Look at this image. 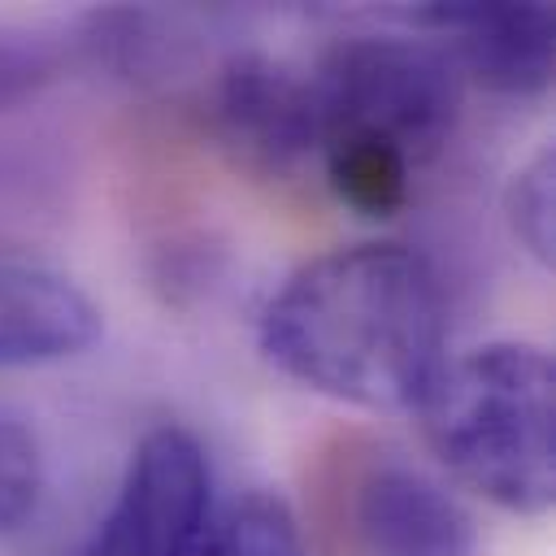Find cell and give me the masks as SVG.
Returning a JSON list of instances; mask_svg holds the SVG:
<instances>
[{"label": "cell", "instance_id": "6da1fadb", "mask_svg": "<svg viewBox=\"0 0 556 556\" xmlns=\"http://www.w3.org/2000/svg\"><path fill=\"white\" fill-rule=\"evenodd\" d=\"M261 352L356 408H417L443 369V291L426 256L356 243L295 269L261 317Z\"/></svg>", "mask_w": 556, "mask_h": 556}, {"label": "cell", "instance_id": "7a4b0ae2", "mask_svg": "<svg viewBox=\"0 0 556 556\" xmlns=\"http://www.w3.org/2000/svg\"><path fill=\"white\" fill-rule=\"evenodd\" d=\"M313 83L317 161L361 217H395L421 165L460 122V74L439 43L408 35H348L326 48Z\"/></svg>", "mask_w": 556, "mask_h": 556}, {"label": "cell", "instance_id": "3957f363", "mask_svg": "<svg viewBox=\"0 0 556 556\" xmlns=\"http://www.w3.org/2000/svg\"><path fill=\"white\" fill-rule=\"evenodd\" d=\"M430 452L491 504L539 517L556 500V369L534 343L443 361L413 408Z\"/></svg>", "mask_w": 556, "mask_h": 556}, {"label": "cell", "instance_id": "277c9868", "mask_svg": "<svg viewBox=\"0 0 556 556\" xmlns=\"http://www.w3.org/2000/svg\"><path fill=\"white\" fill-rule=\"evenodd\" d=\"M334 517L352 556H473L478 526L465 504L395 452H348Z\"/></svg>", "mask_w": 556, "mask_h": 556}, {"label": "cell", "instance_id": "5b68a950", "mask_svg": "<svg viewBox=\"0 0 556 556\" xmlns=\"http://www.w3.org/2000/svg\"><path fill=\"white\" fill-rule=\"evenodd\" d=\"M208 530V460L182 426L139 439L113 508L78 556H195Z\"/></svg>", "mask_w": 556, "mask_h": 556}, {"label": "cell", "instance_id": "8992f818", "mask_svg": "<svg viewBox=\"0 0 556 556\" xmlns=\"http://www.w3.org/2000/svg\"><path fill=\"white\" fill-rule=\"evenodd\" d=\"M208 130L239 169L287 182L317 156L313 83L274 56L235 52L208 87Z\"/></svg>", "mask_w": 556, "mask_h": 556}, {"label": "cell", "instance_id": "52a82bcc", "mask_svg": "<svg viewBox=\"0 0 556 556\" xmlns=\"http://www.w3.org/2000/svg\"><path fill=\"white\" fill-rule=\"evenodd\" d=\"M413 22L443 39L439 48L456 74L495 96H543L552 87L556 39L547 4H426Z\"/></svg>", "mask_w": 556, "mask_h": 556}, {"label": "cell", "instance_id": "ba28073f", "mask_svg": "<svg viewBox=\"0 0 556 556\" xmlns=\"http://www.w3.org/2000/svg\"><path fill=\"white\" fill-rule=\"evenodd\" d=\"M96 334L100 313L70 278L43 265L0 261V369L74 356Z\"/></svg>", "mask_w": 556, "mask_h": 556}, {"label": "cell", "instance_id": "9c48e42d", "mask_svg": "<svg viewBox=\"0 0 556 556\" xmlns=\"http://www.w3.org/2000/svg\"><path fill=\"white\" fill-rule=\"evenodd\" d=\"M74 48H83V26L70 35L65 26L0 17V113L35 100L48 83H56Z\"/></svg>", "mask_w": 556, "mask_h": 556}, {"label": "cell", "instance_id": "30bf717a", "mask_svg": "<svg viewBox=\"0 0 556 556\" xmlns=\"http://www.w3.org/2000/svg\"><path fill=\"white\" fill-rule=\"evenodd\" d=\"M195 556H304L300 526L278 495H243L230 513L204 530Z\"/></svg>", "mask_w": 556, "mask_h": 556}, {"label": "cell", "instance_id": "8fae6325", "mask_svg": "<svg viewBox=\"0 0 556 556\" xmlns=\"http://www.w3.org/2000/svg\"><path fill=\"white\" fill-rule=\"evenodd\" d=\"M504 208L521 248L539 265H552V252H556V152L552 148H539L521 165V174H513Z\"/></svg>", "mask_w": 556, "mask_h": 556}, {"label": "cell", "instance_id": "7c38bea8", "mask_svg": "<svg viewBox=\"0 0 556 556\" xmlns=\"http://www.w3.org/2000/svg\"><path fill=\"white\" fill-rule=\"evenodd\" d=\"M43 495L39 439L22 417L0 413V534L26 526Z\"/></svg>", "mask_w": 556, "mask_h": 556}]
</instances>
